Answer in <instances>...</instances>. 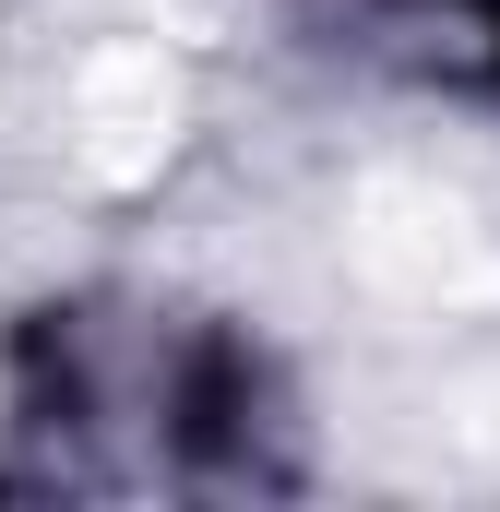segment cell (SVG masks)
<instances>
[{
	"label": "cell",
	"mask_w": 500,
	"mask_h": 512,
	"mask_svg": "<svg viewBox=\"0 0 500 512\" xmlns=\"http://www.w3.org/2000/svg\"><path fill=\"white\" fill-rule=\"evenodd\" d=\"M298 477V405L250 322L84 286L0 346V501H274Z\"/></svg>",
	"instance_id": "obj_1"
},
{
	"label": "cell",
	"mask_w": 500,
	"mask_h": 512,
	"mask_svg": "<svg viewBox=\"0 0 500 512\" xmlns=\"http://www.w3.org/2000/svg\"><path fill=\"white\" fill-rule=\"evenodd\" d=\"M322 24L441 96H500V0H322Z\"/></svg>",
	"instance_id": "obj_2"
}]
</instances>
